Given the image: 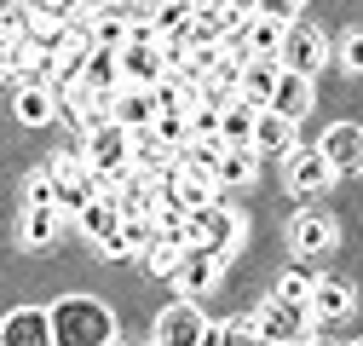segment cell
I'll list each match as a JSON object with an SVG mask.
<instances>
[{
	"label": "cell",
	"mask_w": 363,
	"mask_h": 346,
	"mask_svg": "<svg viewBox=\"0 0 363 346\" xmlns=\"http://www.w3.org/2000/svg\"><path fill=\"white\" fill-rule=\"evenodd\" d=\"M47 323H52V346H104V340H116V318L86 294L58 300L47 312Z\"/></svg>",
	"instance_id": "6da1fadb"
},
{
	"label": "cell",
	"mask_w": 363,
	"mask_h": 346,
	"mask_svg": "<svg viewBox=\"0 0 363 346\" xmlns=\"http://www.w3.org/2000/svg\"><path fill=\"white\" fill-rule=\"evenodd\" d=\"M254 329H259L265 346H306V340H311V312L300 306V300L271 294L265 306L254 312Z\"/></svg>",
	"instance_id": "7a4b0ae2"
},
{
	"label": "cell",
	"mask_w": 363,
	"mask_h": 346,
	"mask_svg": "<svg viewBox=\"0 0 363 346\" xmlns=\"http://www.w3.org/2000/svg\"><path fill=\"white\" fill-rule=\"evenodd\" d=\"M185 231H191V242L196 248H208L213 260H225L237 242H242V220L231 208H225V196L219 202H208V208H196V213H185Z\"/></svg>",
	"instance_id": "3957f363"
},
{
	"label": "cell",
	"mask_w": 363,
	"mask_h": 346,
	"mask_svg": "<svg viewBox=\"0 0 363 346\" xmlns=\"http://www.w3.org/2000/svg\"><path fill=\"white\" fill-rule=\"evenodd\" d=\"M47 179H52V208H58V213H81L86 202L99 196V173L81 162V150L58 156V162L47 167Z\"/></svg>",
	"instance_id": "277c9868"
},
{
	"label": "cell",
	"mask_w": 363,
	"mask_h": 346,
	"mask_svg": "<svg viewBox=\"0 0 363 346\" xmlns=\"http://www.w3.org/2000/svg\"><path fill=\"white\" fill-rule=\"evenodd\" d=\"M277 64L311 81L317 69H323V64H329V40H323V35H317L311 23H283V40H277Z\"/></svg>",
	"instance_id": "5b68a950"
},
{
	"label": "cell",
	"mask_w": 363,
	"mask_h": 346,
	"mask_svg": "<svg viewBox=\"0 0 363 346\" xmlns=\"http://www.w3.org/2000/svg\"><path fill=\"white\" fill-rule=\"evenodd\" d=\"M81 162L99 173V179H110L116 167H127V127L116 121H99L93 133H81Z\"/></svg>",
	"instance_id": "8992f818"
},
{
	"label": "cell",
	"mask_w": 363,
	"mask_h": 346,
	"mask_svg": "<svg viewBox=\"0 0 363 346\" xmlns=\"http://www.w3.org/2000/svg\"><path fill=\"white\" fill-rule=\"evenodd\" d=\"M208 335V318L196 300H173V306L156 318V346H196Z\"/></svg>",
	"instance_id": "52a82bcc"
},
{
	"label": "cell",
	"mask_w": 363,
	"mask_h": 346,
	"mask_svg": "<svg viewBox=\"0 0 363 346\" xmlns=\"http://www.w3.org/2000/svg\"><path fill=\"white\" fill-rule=\"evenodd\" d=\"M317 156L329 162V173H357V162H363V127L357 121H335L323 133V145H317Z\"/></svg>",
	"instance_id": "ba28073f"
},
{
	"label": "cell",
	"mask_w": 363,
	"mask_h": 346,
	"mask_svg": "<svg viewBox=\"0 0 363 346\" xmlns=\"http://www.w3.org/2000/svg\"><path fill=\"white\" fill-rule=\"evenodd\" d=\"M219 266H225V260H213L208 248L185 242V248H179V266H173V283L185 289V300H196L202 289H213V283H219Z\"/></svg>",
	"instance_id": "9c48e42d"
},
{
	"label": "cell",
	"mask_w": 363,
	"mask_h": 346,
	"mask_svg": "<svg viewBox=\"0 0 363 346\" xmlns=\"http://www.w3.org/2000/svg\"><path fill=\"white\" fill-rule=\"evenodd\" d=\"M116 69H121L127 86H150L167 64H162V47H156V40H121V47H116Z\"/></svg>",
	"instance_id": "30bf717a"
},
{
	"label": "cell",
	"mask_w": 363,
	"mask_h": 346,
	"mask_svg": "<svg viewBox=\"0 0 363 346\" xmlns=\"http://www.w3.org/2000/svg\"><path fill=\"white\" fill-rule=\"evenodd\" d=\"M58 110L81 127V133H93L99 121H110V93H93V86H58Z\"/></svg>",
	"instance_id": "8fae6325"
},
{
	"label": "cell",
	"mask_w": 363,
	"mask_h": 346,
	"mask_svg": "<svg viewBox=\"0 0 363 346\" xmlns=\"http://www.w3.org/2000/svg\"><path fill=\"white\" fill-rule=\"evenodd\" d=\"M259 110L300 121V116L311 110V81H306V75H294V69H277V81H271V93H265V104H259Z\"/></svg>",
	"instance_id": "7c38bea8"
},
{
	"label": "cell",
	"mask_w": 363,
	"mask_h": 346,
	"mask_svg": "<svg viewBox=\"0 0 363 346\" xmlns=\"http://www.w3.org/2000/svg\"><path fill=\"white\" fill-rule=\"evenodd\" d=\"M150 116H156V99H150V86H116L110 93V121L116 127H127V133H139V127H150Z\"/></svg>",
	"instance_id": "4fadbf2b"
},
{
	"label": "cell",
	"mask_w": 363,
	"mask_h": 346,
	"mask_svg": "<svg viewBox=\"0 0 363 346\" xmlns=\"http://www.w3.org/2000/svg\"><path fill=\"white\" fill-rule=\"evenodd\" d=\"M306 312H311V323H340V318L352 312V289H346L340 277H311Z\"/></svg>",
	"instance_id": "5bb4252c"
},
{
	"label": "cell",
	"mask_w": 363,
	"mask_h": 346,
	"mask_svg": "<svg viewBox=\"0 0 363 346\" xmlns=\"http://www.w3.org/2000/svg\"><path fill=\"white\" fill-rule=\"evenodd\" d=\"M254 173H259V150L254 145H219V162H213V185L219 191L254 185Z\"/></svg>",
	"instance_id": "9a60e30c"
},
{
	"label": "cell",
	"mask_w": 363,
	"mask_h": 346,
	"mask_svg": "<svg viewBox=\"0 0 363 346\" xmlns=\"http://www.w3.org/2000/svg\"><path fill=\"white\" fill-rule=\"evenodd\" d=\"M283 162H289V185H294V196H317V191H329V185H335L329 162L317 156V150H300V145H294Z\"/></svg>",
	"instance_id": "2e32d148"
},
{
	"label": "cell",
	"mask_w": 363,
	"mask_h": 346,
	"mask_svg": "<svg viewBox=\"0 0 363 346\" xmlns=\"http://www.w3.org/2000/svg\"><path fill=\"white\" fill-rule=\"evenodd\" d=\"M0 346H52V323L40 306H18L6 323H0Z\"/></svg>",
	"instance_id": "e0dca14e"
},
{
	"label": "cell",
	"mask_w": 363,
	"mask_h": 346,
	"mask_svg": "<svg viewBox=\"0 0 363 346\" xmlns=\"http://www.w3.org/2000/svg\"><path fill=\"white\" fill-rule=\"evenodd\" d=\"M289 242H294V254H323L329 242H335V220L329 213H317V208H306V213H294L289 220Z\"/></svg>",
	"instance_id": "ac0fdd59"
},
{
	"label": "cell",
	"mask_w": 363,
	"mask_h": 346,
	"mask_svg": "<svg viewBox=\"0 0 363 346\" xmlns=\"http://www.w3.org/2000/svg\"><path fill=\"white\" fill-rule=\"evenodd\" d=\"M294 127L300 121H289V116H271V110H254V133H248V145L254 150H271V156H289L300 139H294Z\"/></svg>",
	"instance_id": "d6986e66"
},
{
	"label": "cell",
	"mask_w": 363,
	"mask_h": 346,
	"mask_svg": "<svg viewBox=\"0 0 363 346\" xmlns=\"http://www.w3.org/2000/svg\"><path fill=\"white\" fill-rule=\"evenodd\" d=\"M12 116L23 127H47L58 116V93H52V86H40V81H23L18 93H12Z\"/></svg>",
	"instance_id": "ffe728a7"
},
{
	"label": "cell",
	"mask_w": 363,
	"mask_h": 346,
	"mask_svg": "<svg viewBox=\"0 0 363 346\" xmlns=\"http://www.w3.org/2000/svg\"><path fill=\"white\" fill-rule=\"evenodd\" d=\"M75 225L86 231V242H110L116 237V225H121V208H116V196H93V202H86L81 213H75Z\"/></svg>",
	"instance_id": "44dd1931"
},
{
	"label": "cell",
	"mask_w": 363,
	"mask_h": 346,
	"mask_svg": "<svg viewBox=\"0 0 363 346\" xmlns=\"http://www.w3.org/2000/svg\"><path fill=\"white\" fill-rule=\"evenodd\" d=\"M58 225H64L58 208H23V220H18V248H52V242H58Z\"/></svg>",
	"instance_id": "7402d4cb"
},
{
	"label": "cell",
	"mask_w": 363,
	"mask_h": 346,
	"mask_svg": "<svg viewBox=\"0 0 363 346\" xmlns=\"http://www.w3.org/2000/svg\"><path fill=\"white\" fill-rule=\"evenodd\" d=\"M237 40H242V52L248 58H277V40H283V18H265V12H254L242 29H237Z\"/></svg>",
	"instance_id": "603a6c76"
},
{
	"label": "cell",
	"mask_w": 363,
	"mask_h": 346,
	"mask_svg": "<svg viewBox=\"0 0 363 346\" xmlns=\"http://www.w3.org/2000/svg\"><path fill=\"white\" fill-rule=\"evenodd\" d=\"M277 58H242V75H237V99H248V104H265V93H271V81H277Z\"/></svg>",
	"instance_id": "cb8c5ba5"
},
{
	"label": "cell",
	"mask_w": 363,
	"mask_h": 346,
	"mask_svg": "<svg viewBox=\"0 0 363 346\" xmlns=\"http://www.w3.org/2000/svg\"><path fill=\"white\" fill-rule=\"evenodd\" d=\"M254 110H259V104H248V99L219 104V145H248V133H254Z\"/></svg>",
	"instance_id": "d4e9b609"
},
{
	"label": "cell",
	"mask_w": 363,
	"mask_h": 346,
	"mask_svg": "<svg viewBox=\"0 0 363 346\" xmlns=\"http://www.w3.org/2000/svg\"><path fill=\"white\" fill-rule=\"evenodd\" d=\"M81 86H93V93H116L121 86V69H116V52H104V47H93L81 58Z\"/></svg>",
	"instance_id": "484cf974"
},
{
	"label": "cell",
	"mask_w": 363,
	"mask_h": 346,
	"mask_svg": "<svg viewBox=\"0 0 363 346\" xmlns=\"http://www.w3.org/2000/svg\"><path fill=\"white\" fill-rule=\"evenodd\" d=\"M150 99H156V110H173V116H191V104H196V93H191L173 69H162V75L150 81Z\"/></svg>",
	"instance_id": "4316f807"
},
{
	"label": "cell",
	"mask_w": 363,
	"mask_h": 346,
	"mask_svg": "<svg viewBox=\"0 0 363 346\" xmlns=\"http://www.w3.org/2000/svg\"><path fill=\"white\" fill-rule=\"evenodd\" d=\"M191 0H150V35L162 40V35H173V29H185L191 23Z\"/></svg>",
	"instance_id": "83f0119b"
},
{
	"label": "cell",
	"mask_w": 363,
	"mask_h": 346,
	"mask_svg": "<svg viewBox=\"0 0 363 346\" xmlns=\"http://www.w3.org/2000/svg\"><path fill=\"white\" fill-rule=\"evenodd\" d=\"M139 260H145V272H150V277H173V266H179V242L150 237V242L139 248Z\"/></svg>",
	"instance_id": "f1b7e54d"
},
{
	"label": "cell",
	"mask_w": 363,
	"mask_h": 346,
	"mask_svg": "<svg viewBox=\"0 0 363 346\" xmlns=\"http://www.w3.org/2000/svg\"><path fill=\"white\" fill-rule=\"evenodd\" d=\"M150 133L167 145V150H179V145H185L191 139V116H173V110H156L150 116Z\"/></svg>",
	"instance_id": "f546056e"
},
{
	"label": "cell",
	"mask_w": 363,
	"mask_h": 346,
	"mask_svg": "<svg viewBox=\"0 0 363 346\" xmlns=\"http://www.w3.org/2000/svg\"><path fill=\"white\" fill-rule=\"evenodd\" d=\"M208 335H213V346H265L259 340V329H254V318H231V323H208Z\"/></svg>",
	"instance_id": "4dcf8cb0"
},
{
	"label": "cell",
	"mask_w": 363,
	"mask_h": 346,
	"mask_svg": "<svg viewBox=\"0 0 363 346\" xmlns=\"http://www.w3.org/2000/svg\"><path fill=\"white\" fill-rule=\"evenodd\" d=\"M191 139H219V110L213 104H191Z\"/></svg>",
	"instance_id": "1f68e13d"
},
{
	"label": "cell",
	"mask_w": 363,
	"mask_h": 346,
	"mask_svg": "<svg viewBox=\"0 0 363 346\" xmlns=\"http://www.w3.org/2000/svg\"><path fill=\"white\" fill-rule=\"evenodd\" d=\"M23 208H52V179H47V167L29 173V185H23Z\"/></svg>",
	"instance_id": "d6a6232c"
},
{
	"label": "cell",
	"mask_w": 363,
	"mask_h": 346,
	"mask_svg": "<svg viewBox=\"0 0 363 346\" xmlns=\"http://www.w3.org/2000/svg\"><path fill=\"white\" fill-rule=\"evenodd\" d=\"M277 294H283V300H300V306H306V294H311V277H306V272H289V277L277 283Z\"/></svg>",
	"instance_id": "836d02e7"
},
{
	"label": "cell",
	"mask_w": 363,
	"mask_h": 346,
	"mask_svg": "<svg viewBox=\"0 0 363 346\" xmlns=\"http://www.w3.org/2000/svg\"><path fill=\"white\" fill-rule=\"evenodd\" d=\"M248 6H254V12H265V18H283V23H289V18L300 12V0H248Z\"/></svg>",
	"instance_id": "e575fe53"
},
{
	"label": "cell",
	"mask_w": 363,
	"mask_h": 346,
	"mask_svg": "<svg viewBox=\"0 0 363 346\" xmlns=\"http://www.w3.org/2000/svg\"><path fill=\"white\" fill-rule=\"evenodd\" d=\"M340 64H346V69H363V35H357V29L340 40Z\"/></svg>",
	"instance_id": "d590c367"
},
{
	"label": "cell",
	"mask_w": 363,
	"mask_h": 346,
	"mask_svg": "<svg viewBox=\"0 0 363 346\" xmlns=\"http://www.w3.org/2000/svg\"><path fill=\"white\" fill-rule=\"evenodd\" d=\"M104 6H121V0H86V12H104Z\"/></svg>",
	"instance_id": "8d00e7d4"
},
{
	"label": "cell",
	"mask_w": 363,
	"mask_h": 346,
	"mask_svg": "<svg viewBox=\"0 0 363 346\" xmlns=\"http://www.w3.org/2000/svg\"><path fill=\"white\" fill-rule=\"evenodd\" d=\"M6 12H12V0H0V23H6Z\"/></svg>",
	"instance_id": "74e56055"
},
{
	"label": "cell",
	"mask_w": 363,
	"mask_h": 346,
	"mask_svg": "<svg viewBox=\"0 0 363 346\" xmlns=\"http://www.w3.org/2000/svg\"><path fill=\"white\" fill-rule=\"evenodd\" d=\"M306 346H335V340H317V335H311V340H306Z\"/></svg>",
	"instance_id": "f35d334b"
},
{
	"label": "cell",
	"mask_w": 363,
	"mask_h": 346,
	"mask_svg": "<svg viewBox=\"0 0 363 346\" xmlns=\"http://www.w3.org/2000/svg\"><path fill=\"white\" fill-rule=\"evenodd\" d=\"M104 346H127V340H104Z\"/></svg>",
	"instance_id": "ab89813d"
},
{
	"label": "cell",
	"mask_w": 363,
	"mask_h": 346,
	"mask_svg": "<svg viewBox=\"0 0 363 346\" xmlns=\"http://www.w3.org/2000/svg\"><path fill=\"white\" fill-rule=\"evenodd\" d=\"M191 6H208V0H191Z\"/></svg>",
	"instance_id": "60d3db41"
}]
</instances>
